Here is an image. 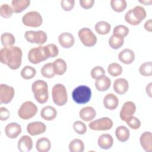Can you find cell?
<instances>
[{
  "label": "cell",
  "instance_id": "cell-1",
  "mask_svg": "<svg viewBox=\"0 0 152 152\" xmlns=\"http://www.w3.org/2000/svg\"><path fill=\"white\" fill-rule=\"evenodd\" d=\"M22 50L18 46L4 47L0 50V62L11 69H17L21 64Z\"/></svg>",
  "mask_w": 152,
  "mask_h": 152
},
{
  "label": "cell",
  "instance_id": "cell-2",
  "mask_svg": "<svg viewBox=\"0 0 152 152\" xmlns=\"http://www.w3.org/2000/svg\"><path fill=\"white\" fill-rule=\"evenodd\" d=\"M31 90L34 94V99L38 103L43 104L48 100V86L46 81L42 80L35 81L32 84Z\"/></svg>",
  "mask_w": 152,
  "mask_h": 152
},
{
  "label": "cell",
  "instance_id": "cell-3",
  "mask_svg": "<svg viewBox=\"0 0 152 152\" xmlns=\"http://www.w3.org/2000/svg\"><path fill=\"white\" fill-rule=\"evenodd\" d=\"M49 58H50V55L47 45L33 48L28 53V60L33 64L40 63Z\"/></svg>",
  "mask_w": 152,
  "mask_h": 152
},
{
  "label": "cell",
  "instance_id": "cell-4",
  "mask_svg": "<svg viewBox=\"0 0 152 152\" xmlns=\"http://www.w3.org/2000/svg\"><path fill=\"white\" fill-rule=\"evenodd\" d=\"M147 13L144 8L140 5L130 9L125 15V21L132 26L138 25L146 17Z\"/></svg>",
  "mask_w": 152,
  "mask_h": 152
},
{
  "label": "cell",
  "instance_id": "cell-5",
  "mask_svg": "<svg viewBox=\"0 0 152 152\" xmlns=\"http://www.w3.org/2000/svg\"><path fill=\"white\" fill-rule=\"evenodd\" d=\"M72 97L73 100L78 104L87 103L91 99V90L87 86H79L72 91Z\"/></svg>",
  "mask_w": 152,
  "mask_h": 152
},
{
  "label": "cell",
  "instance_id": "cell-6",
  "mask_svg": "<svg viewBox=\"0 0 152 152\" xmlns=\"http://www.w3.org/2000/svg\"><path fill=\"white\" fill-rule=\"evenodd\" d=\"M52 99L54 103L59 106H64L68 101V94L65 87L60 83L53 86L52 90Z\"/></svg>",
  "mask_w": 152,
  "mask_h": 152
},
{
  "label": "cell",
  "instance_id": "cell-7",
  "mask_svg": "<svg viewBox=\"0 0 152 152\" xmlns=\"http://www.w3.org/2000/svg\"><path fill=\"white\" fill-rule=\"evenodd\" d=\"M38 110L37 106L31 101L22 103L18 110V116L23 120H28L36 115Z\"/></svg>",
  "mask_w": 152,
  "mask_h": 152
},
{
  "label": "cell",
  "instance_id": "cell-8",
  "mask_svg": "<svg viewBox=\"0 0 152 152\" xmlns=\"http://www.w3.org/2000/svg\"><path fill=\"white\" fill-rule=\"evenodd\" d=\"M22 22L24 25L31 27H38L43 23L42 17L40 14L36 11H31L26 13L22 17Z\"/></svg>",
  "mask_w": 152,
  "mask_h": 152
},
{
  "label": "cell",
  "instance_id": "cell-9",
  "mask_svg": "<svg viewBox=\"0 0 152 152\" xmlns=\"http://www.w3.org/2000/svg\"><path fill=\"white\" fill-rule=\"evenodd\" d=\"M78 37L81 43L86 46L91 47L96 44L97 37L88 27H83L78 31Z\"/></svg>",
  "mask_w": 152,
  "mask_h": 152
},
{
  "label": "cell",
  "instance_id": "cell-10",
  "mask_svg": "<svg viewBox=\"0 0 152 152\" xmlns=\"http://www.w3.org/2000/svg\"><path fill=\"white\" fill-rule=\"evenodd\" d=\"M24 37L26 40L31 43L42 45L47 41V34L42 30L26 31L24 33Z\"/></svg>",
  "mask_w": 152,
  "mask_h": 152
},
{
  "label": "cell",
  "instance_id": "cell-11",
  "mask_svg": "<svg viewBox=\"0 0 152 152\" xmlns=\"http://www.w3.org/2000/svg\"><path fill=\"white\" fill-rule=\"evenodd\" d=\"M113 121L108 117H103L91 122L88 124L89 128L94 131L109 130L113 126Z\"/></svg>",
  "mask_w": 152,
  "mask_h": 152
},
{
  "label": "cell",
  "instance_id": "cell-12",
  "mask_svg": "<svg viewBox=\"0 0 152 152\" xmlns=\"http://www.w3.org/2000/svg\"><path fill=\"white\" fill-rule=\"evenodd\" d=\"M15 94L12 87L5 84L0 85V103L7 104L11 102Z\"/></svg>",
  "mask_w": 152,
  "mask_h": 152
},
{
  "label": "cell",
  "instance_id": "cell-13",
  "mask_svg": "<svg viewBox=\"0 0 152 152\" xmlns=\"http://www.w3.org/2000/svg\"><path fill=\"white\" fill-rule=\"evenodd\" d=\"M136 111V105L132 101L126 102L121 109L119 116L122 121H125L130 116H133Z\"/></svg>",
  "mask_w": 152,
  "mask_h": 152
},
{
  "label": "cell",
  "instance_id": "cell-14",
  "mask_svg": "<svg viewBox=\"0 0 152 152\" xmlns=\"http://www.w3.org/2000/svg\"><path fill=\"white\" fill-rule=\"evenodd\" d=\"M46 130V125L39 121L32 122L29 123L27 126V132L32 136H35L37 135L42 134L44 133Z\"/></svg>",
  "mask_w": 152,
  "mask_h": 152
},
{
  "label": "cell",
  "instance_id": "cell-15",
  "mask_svg": "<svg viewBox=\"0 0 152 152\" xmlns=\"http://www.w3.org/2000/svg\"><path fill=\"white\" fill-rule=\"evenodd\" d=\"M21 126L16 122H11L7 125L5 133L7 137L11 139L16 138L21 133Z\"/></svg>",
  "mask_w": 152,
  "mask_h": 152
},
{
  "label": "cell",
  "instance_id": "cell-16",
  "mask_svg": "<svg viewBox=\"0 0 152 152\" xmlns=\"http://www.w3.org/2000/svg\"><path fill=\"white\" fill-rule=\"evenodd\" d=\"M58 42L60 45L64 48H69L72 47L75 43L74 36L69 32H64L58 36Z\"/></svg>",
  "mask_w": 152,
  "mask_h": 152
},
{
  "label": "cell",
  "instance_id": "cell-17",
  "mask_svg": "<svg viewBox=\"0 0 152 152\" xmlns=\"http://www.w3.org/2000/svg\"><path fill=\"white\" fill-rule=\"evenodd\" d=\"M140 142L142 148L146 152L152 151V134L150 131L143 132L140 138Z\"/></svg>",
  "mask_w": 152,
  "mask_h": 152
},
{
  "label": "cell",
  "instance_id": "cell-18",
  "mask_svg": "<svg viewBox=\"0 0 152 152\" xmlns=\"http://www.w3.org/2000/svg\"><path fill=\"white\" fill-rule=\"evenodd\" d=\"M103 103L106 109L112 110L117 108L119 104V100L114 94L108 93L104 96Z\"/></svg>",
  "mask_w": 152,
  "mask_h": 152
},
{
  "label": "cell",
  "instance_id": "cell-19",
  "mask_svg": "<svg viewBox=\"0 0 152 152\" xmlns=\"http://www.w3.org/2000/svg\"><path fill=\"white\" fill-rule=\"evenodd\" d=\"M129 88L128 81L123 78H117L115 80L113 88L114 91L119 94H123L127 92Z\"/></svg>",
  "mask_w": 152,
  "mask_h": 152
},
{
  "label": "cell",
  "instance_id": "cell-20",
  "mask_svg": "<svg viewBox=\"0 0 152 152\" xmlns=\"http://www.w3.org/2000/svg\"><path fill=\"white\" fill-rule=\"evenodd\" d=\"M17 147L21 152L30 151L33 147V141L31 137L28 135L22 136L18 140Z\"/></svg>",
  "mask_w": 152,
  "mask_h": 152
},
{
  "label": "cell",
  "instance_id": "cell-21",
  "mask_svg": "<svg viewBox=\"0 0 152 152\" xmlns=\"http://www.w3.org/2000/svg\"><path fill=\"white\" fill-rule=\"evenodd\" d=\"M118 58L121 62L125 64H131L135 59V53L130 49H125L119 52Z\"/></svg>",
  "mask_w": 152,
  "mask_h": 152
},
{
  "label": "cell",
  "instance_id": "cell-22",
  "mask_svg": "<svg viewBox=\"0 0 152 152\" xmlns=\"http://www.w3.org/2000/svg\"><path fill=\"white\" fill-rule=\"evenodd\" d=\"M80 118L84 121L88 122L93 120L96 116L95 109L91 106H86L82 108L79 112Z\"/></svg>",
  "mask_w": 152,
  "mask_h": 152
},
{
  "label": "cell",
  "instance_id": "cell-23",
  "mask_svg": "<svg viewBox=\"0 0 152 152\" xmlns=\"http://www.w3.org/2000/svg\"><path fill=\"white\" fill-rule=\"evenodd\" d=\"M97 143L101 148L107 150L112 147L113 144V139L111 135L109 134H103L99 137Z\"/></svg>",
  "mask_w": 152,
  "mask_h": 152
},
{
  "label": "cell",
  "instance_id": "cell-24",
  "mask_svg": "<svg viewBox=\"0 0 152 152\" xmlns=\"http://www.w3.org/2000/svg\"><path fill=\"white\" fill-rule=\"evenodd\" d=\"M96 89L100 91H104L108 90L111 85L110 79L105 75L97 78L94 83Z\"/></svg>",
  "mask_w": 152,
  "mask_h": 152
},
{
  "label": "cell",
  "instance_id": "cell-25",
  "mask_svg": "<svg viewBox=\"0 0 152 152\" xmlns=\"http://www.w3.org/2000/svg\"><path fill=\"white\" fill-rule=\"evenodd\" d=\"M40 116L46 121H52L56 117L57 111L51 106H46L41 109Z\"/></svg>",
  "mask_w": 152,
  "mask_h": 152
},
{
  "label": "cell",
  "instance_id": "cell-26",
  "mask_svg": "<svg viewBox=\"0 0 152 152\" xmlns=\"http://www.w3.org/2000/svg\"><path fill=\"white\" fill-rule=\"evenodd\" d=\"M129 130L125 126H119L116 128L115 135L118 140L121 142H125L129 138Z\"/></svg>",
  "mask_w": 152,
  "mask_h": 152
},
{
  "label": "cell",
  "instance_id": "cell-27",
  "mask_svg": "<svg viewBox=\"0 0 152 152\" xmlns=\"http://www.w3.org/2000/svg\"><path fill=\"white\" fill-rule=\"evenodd\" d=\"M30 4V0H12V8L15 13H20L26 9Z\"/></svg>",
  "mask_w": 152,
  "mask_h": 152
},
{
  "label": "cell",
  "instance_id": "cell-28",
  "mask_svg": "<svg viewBox=\"0 0 152 152\" xmlns=\"http://www.w3.org/2000/svg\"><path fill=\"white\" fill-rule=\"evenodd\" d=\"M36 148L39 152H48L51 148L50 141L46 137L40 138L36 141Z\"/></svg>",
  "mask_w": 152,
  "mask_h": 152
},
{
  "label": "cell",
  "instance_id": "cell-29",
  "mask_svg": "<svg viewBox=\"0 0 152 152\" xmlns=\"http://www.w3.org/2000/svg\"><path fill=\"white\" fill-rule=\"evenodd\" d=\"M53 69L55 74L58 75H63L67 69V65L66 62L61 58H58L53 62Z\"/></svg>",
  "mask_w": 152,
  "mask_h": 152
},
{
  "label": "cell",
  "instance_id": "cell-30",
  "mask_svg": "<svg viewBox=\"0 0 152 152\" xmlns=\"http://www.w3.org/2000/svg\"><path fill=\"white\" fill-rule=\"evenodd\" d=\"M94 28L98 34L104 35L109 33L111 29V26L109 23L106 21H100L95 24Z\"/></svg>",
  "mask_w": 152,
  "mask_h": 152
},
{
  "label": "cell",
  "instance_id": "cell-31",
  "mask_svg": "<svg viewBox=\"0 0 152 152\" xmlns=\"http://www.w3.org/2000/svg\"><path fill=\"white\" fill-rule=\"evenodd\" d=\"M69 150L71 152H83L84 150V144L80 139H74L69 144Z\"/></svg>",
  "mask_w": 152,
  "mask_h": 152
},
{
  "label": "cell",
  "instance_id": "cell-32",
  "mask_svg": "<svg viewBox=\"0 0 152 152\" xmlns=\"http://www.w3.org/2000/svg\"><path fill=\"white\" fill-rule=\"evenodd\" d=\"M109 45L113 49H118L124 43V37L118 35L112 34L109 39Z\"/></svg>",
  "mask_w": 152,
  "mask_h": 152
},
{
  "label": "cell",
  "instance_id": "cell-33",
  "mask_svg": "<svg viewBox=\"0 0 152 152\" xmlns=\"http://www.w3.org/2000/svg\"><path fill=\"white\" fill-rule=\"evenodd\" d=\"M1 40L4 47L12 46L15 42L14 36L10 33H4L1 36Z\"/></svg>",
  "mask_w": 152,
  "mask_h": 152
},
{
  "label": "cell",
  "instance_id": "cell-34",
  "mask_svg": "<svg viewBox=\"0 0 152 152\" xmlns=\"http://www.w3.org/2000/svg\"><path fill=\"white\" fill-rule=\"evenodd\" d=\"M41 74L43 77L47 78H53L55 75V72L53 69V63L49 62L45 64L41 68Z\"/></svg>",
  "mask_w": 152,
  "mask_h": 152
},
{
  "label": "cell",
  "instance_id": "cell-35",
  "mask_svg": "<svg viewBox=\"0 0 152 152\" xmlns=\"http://www.w3.org/2000/svg\"><path fill=\"white\" fill-rule=\"evenodd\" d=\"M36 74V69L30 65L25 66L21 71L20 74L23 78L25 80H30L33 78Z\"/></svg>",
  "mask_w": 152,
  "mask_h": 152
},
{
  "label": "cell",
  "instance_id": "cell-36",
  "mask_svg": "<svg viewBox=\"0 0 152 152\" xmlns=\"http://www.w3.org/2000/svg\"><path fill=\"white\" fill-rule=\"evenodd\" d=\"M110 6L113 11L121 12L125 10L127 3L125 0H111Z\"/></svg>",
  "mask_w": 152,
  "mask_h": 152
},
{
  "label": "cell",
  "instance_id": "cell-37",
  "mask_svg": "<svg viewBox=\"0 0 152 152\" xmlns=\"http://www.w3.org/2000/svg\"><path fill=\"white\" fill-rule=\"evenodd\" d=\"M122 67L118 63L113 62L109 65L107 67L108 73L113 77H117L122 73Z\"/></svg>",
  "mask_w": 152,
  "mask_h": 152
},
{
  "label": "cell",
  "instance_id": "cell-38",
  "mask_svg": "<svg viewBox=\"0 0 152 152\" xmlns=\"http://www.w3.org/2000/svg\"><path fill=\"white\" fill-rule=\"evenodd\" d=\"M139 72L141 75L144 77H150L152 75V62L151 61L145 62L142 64L139 68Z\"/></svg>",
  "mask_w": 152,
  "mask_h": 152
},
{
  "label": "cell",
  "instance_id": "cell-39",
  "mask_svg": "<svg viewBox=\"0 0 152 152\" xmlns=\"http://www.w3.org/2000/svg\"><path fill=\"white\" fill-rule=\"evenodd\" d=\"M14 10L8 4H3L0 7V15L1 17L8 18L12 16Z\"/></svg>",
  "mask_w": 152,
  "mask_h": 152
},
{
  "label": "cell",
  "instance_id": "cell-40",
  "mask_svg": "<svg viewBox=\"0 0 152 152\" xmlns=\"http://www.w3.org/2000/svg\"><path fill=\"white\" fill-rule=\"evenodd\" d=\"M128 33H129L128 28L126 26L122 24L115 26L113 30V34L118 35L123 37H126L128 34Z\"/></svg>",
  "mask_w": 152,
  "mask_h": 152
},
{
  "label": "cell",
  "instance_id": "cell-41",
  "mask_svg": "<svg viewBox=\"0 0 152 152\" xmlns=\"http://www.w3.org/2000/svg\"><path fill=\"white\" fill-rule=\"evenodd\" d=\"M128 126L132 129H138L141 126V121L140 119L134 116H131L125 121Z\"/></svg>",
  "mask_w": 152,
  "mask_h": 152
},
{
  "label": "cell",
  "instance_id": "cell-42",
  "mask_svg": "<svg viewBox=\"0 0 152 152\" xmlns=\"http://www.w3.org/2000/svg\"><path fill=\"white\" fill-rule=\"evenodd\" d=\"M74 130L80 135L84 134L87 131V126L86 124L81 121H76L73 124Z\"/></svg>",
  "mask_w": 152,
  "mask_h": 152
},
{
  "label": "cell",
  "instance_id": "cell-43",
  "mask_svg": "<svg viewBox=\"0 0 152 152\" xmlns=\"http://www.w3.org/2000/svg\"><path fill=\"white\" fill-rule=\"evenodd\" d=\"M105 75V71L104 68L100 66H96L94 67L91 71V76L93 79L99 78Z\"/></svg>",
  "mask_w": 152,
  "mask_h": 152
},
{
  "label": "cell",
  "instance_id": "cell-44",
  "mask_svg": "<svg viewBox=\"0 0 152 152\" xmlns=\"http://www.w3.org/2000/svg\"><path fill=\"white\" fill-rule=\"evenodd\" d=\"M74 0H62L61 1V5L64 11H71L74 7Z\"/></svg>",
  "mask_w": 152,
  "mask_h": 152
},
{
  "label": "cell",
  "instance_id": "cell-45",
  "mask_svg": "<svg viewBox=\"0 0 152 152\" xmlns=\"http://www.w3.org/2000/svg\"><path fill=\"white\" fill-rule=\"evenodd\" d=\"M47 46L48 48V49L50 55V58H54L58 56L59 53V49L55 44L50 43L47 45Z\"/></svg>",
  "mask_w": 152,
  "mask_h": 152
},
{
  "label": "cell",
  "instance_id": "cell-46",
  "mask_svg": "<svg viewBox=\"0 0 152 152\" xmlns=\"http://www.w3.org/2000/svg\"><path fill=\"white\" fill-rule=\"evenodd\" d=\"M10 115V111L5 107H0V120L6 121L7 120Z\"/></svg>",
  "mask_w": 152,
  "mask_h": 152
},
{
  "label": "cell",
  "instance_id": "cell-47",
  "mask_svg": "<svg viewBox=\"0 0 152 152\" xmlns=\"http://www.w3.org/2000/svg\"><path fill=\"white\" fill-rule=\"evenodd\" d=\"M94 4V0H80V4L81 7L85 9H89L91 8Z\"/></svg>",
  "mask_w": 152,
  "mask_h": 152
},
{
  "label": "cell",
  "instance_id": "cell-48",
  "mask_svg": "<svg viewBox=\"0 0 152 152\" xmlns=\"http://www.w3.org/2000/svg\"><path fill=\"white\" fill-rule=\"evenodd\" d=\"M144 28L145 30L149 32L152 31V20L151 19H149L145 21L144 23Z\"/></svg>",
  "mask_w": 152,
  "mask_h": 152
},
{
  "label": "cell",
  "instance_id": "cell-49",
  "mask_svg": "<svg viewBox=\"0 0 152 152\" xmlns=\"http://www.w3.org/2000/svg\"><path fill=\"white\" fill-rule=\"evenodd\" d=\"M151 85H152V83H150L148 84H147L145 88L147 95L150 97H151Z\"/></svg>",
  "mask_w": 152,
  "mask_h": 152
},
{
  "label": "cell",
  "instance_id": "cell-50",
  "mask_svg": "<svg viewBox=\"0 0 152 152\" xmlns=\"http://www.w3.org/2000/svg\"><path fill=\"white\" fill-rule=\"evenodd\" d=\"M139 2L142 4H144L145 5H149L152 3V1L151 0H144V1H139Z\"/></svg>",
  "mask_w": 152,
  "mask_h": 152
}]
</instances>
